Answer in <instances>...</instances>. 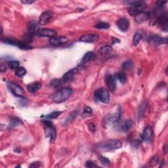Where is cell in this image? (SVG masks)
I'll return each mask as SVG.
<instances>
[{"label":"cell","instance_id":"3","mask_svg":"<svg viewBox=\"0 0 168 168\" xmlns=\"http://www.w3.org/2000/svg\"><path fill=\"white\" fill-rule=\"evenodd\" d=\"M122 142L118 140V139H112L106 140V141H104L99 144V146L101 148H108L110 150H117L120 148H122Z\"/></svg>","mask_w":168,"mask_h":168},{"label":"cell","instance_id":"40","mask_svg":"<svg viewBox=\"0 0 168 168\" xmlns=\"http://www.w3.org/2000/svg\"><path fill=\"white\" fill-rule=\"evenodd\" d=\"M34 1H32V0H23V1H20V3L23 4H32L34 3Z\"/></svg>","mask_w":168,"mask_h":168},{"label":"cell","instance_id":"24","mask_svg":"<svg viewBox=\"0 0 168 168\" xmlns=\"http://www.w3.org/2000/svg\"><path fill=\"white\" fill-rule=\"evenodd\" d=\"M2 41L4 42L5 43L11 45V46H18V45H19V43H20V41L17 40V39H15L13 38H6L4 39H2Z\"/></svg>","mask_w":168,"mask_h":168},{"label":"cell","instance_id":"21","mask_svg":"<svg viewBox=\"0 0 168 168\" xmlns=\"http://www.w3.org/2000/svg\"><path fill=\"white\" fill-rule=\"evenodd\" d=\"M132 125H133L132 120H127L123 123L122 127H121V130H122L123 132H127V131L130 130V129L132 127Z\"/></svg>","mask_w":168,"mask_h":168},{"label":"cell","instance_id":"9","mask_svg":"<svg viewBox=\"0 0 168 168\" xmlns=\"http://www.w3.org/2000/svg\"><path fill=\"white\" fill-rule=\"evenodd\" d=\"M36 35L40 37H43V38H51L52 37H55L57 35V32L56 31L54 30H51V29H39L38 31L37 32Z\"/></svg>","mask_w":168,"mask_h":168},{"label":"cell","instance_id":"2","mask_svg":"<svg viewBox=\"0 0 168 168\" xmlns=\"http://www.w3.org/2000/svg\"><path fill=\"white\" fill-rule=\"evenodd\" d=\"M45 129V135L46 137H48L51 142H53L56 139V130L52 125V123L49 120H43Z\"/></svg>","mask_w":168,"mask_h":168},{"label":"cell","instance_id":"6","mask_svg":"<svg viewBox=\"0 0 168 168\" xmlns=\"http://www.w3.org/2000/svg\"><path fill=\"white\" fill-rule=\"evenodd\" d=\"M7 88L9 91L17 97H22L24 94V91L20 86L17 85L13 81H9L7 83Z\"/></svg>","mask_w":168,"mask_h":168},{"label":"cell","instance_id":"32","mask_svg":"<svg viewBox=\"0 0 168 168\" xmlns=\"http://www.w3.org/2000/svg\"><path fill=\"white\" fill-rule=\"evenodd\" d=\"M122 66L123 68H125V69H131V68H133V62L131 61V60H126L122 64Z\"/></svg>","mask_w":168,"mask_h":168},{"label":"cell","instance_id":"31","mask_svg":"<svg viewBox=\"0 0 168 168\" xmlns=\"http://www.w3.org/2000/svg\"><path fill=\"white\" fill-rule=\"evenodd\" d=\"M20 63L18 60H13L9 62V66L10 68H11L12 70H16L17 68L19 67Z\"/></svg>","mask_w":168,"mask_h":168},{"label":"cell","instance_id":"12","mask_svg":"<svg viewBox=\"0 0 168 168\" xmlns=\"http://www.w3.org/2000/svg\"><path fill=\"white\" fill-rule=\"evenodd\" d=\"M52 17V14L51 11H45L40 15L39 18L38 24L41 26L46 25L49 22Z\"/></svg>","mask_w":168,"mask_h":168},{"label":"cell","instance_id":"37","mask_svg":"<svg viewBox=\"0 0 168 168\" xmlns=\"http://www.w3.org/2000/svg\"><path fill=\"white\" fill-rule=\"evenodd\" d=\"M88 128H89V130L91 131L92 133H94L95 132V131L97 130V127H96V125L94 124L93 123H90L88 125Z\"/></svg>","mask_w":168,"mask_h":168},{"label":"cell","instance_id":"7","mask_svg":"<svg viewBox=\"0 0 168 168\" xmlns=\"http://www.w3.org/2000/svg\"><path fill=\"white\" fill-rule=\"evenodd\" d=\"M146 7V4L144 2L141 3L140 4L135 5H131L130 7L128 8V13L131 16H134L135 17L136 15L139 13L143 12V10Z\"/></svg>","mask_w":168,"mask_h":168},{"label":"cell","instance_id":"25","mask_svg":"<svg viewBox=\"0 0 168 168\" xmlns=\"http://www.w3.org/2000/svg\"><path fill=\"white\" fill-rule=\"evenodd\" d=\"M93 114V110L91 107H89V106H86L85 108H84L83 113L81 114V116H82V117L85 118H88V117H90Z\"/></svg>","mask_w":168,"mask_h":168},{"label":"cell","instance_id":"19","mask_svg":"<svg viewBox=\"0 0 168 168\" xmlns=\"http://www.w3.org/2000/svg\"><path fill=\"white\" fill-rule=\"evenodd\" d=\"M41 88L40 83L36 81V82L32 83L27 85L28 91L31 93H35L36 91H38Z\"/></svg>","mask_w":168,"mask_h":168},{"label":"cell","instance_id":"5","mask_svg":"<svg viewBox=\"0 0 168 168\" xmlns=\"http://www.w3.org/2000/svg\"><path fill=\"white\" fill-rule=\"evenodd\" d=\"M94 97L103 103H108L110 101L109 91L106 88H102L98 89L94 92Z\"/></svg>","mask_w":168,"mask_h":168},{"label":"cell","instance_id":"11","mask_svg":"<svg viewBox=\"0 0 168 168\" xmlns=\"http://www.w3.org/2000/svg\"><path fill=\"white\" fill-rule=\"evenodd\" d=\"M68 39L65 36L52 37L49 39V43L52 46H60L68 42Z\"/></svg>","mask_w":168,"mask_h":168},{"label":"cell","instance_id":"36","mask_svg":"<svg viewBox=\"0 0 168 168\" xmlns=\"http://www.w3.org/2000/svg\"><path fill=\"white\" fill-rule=\"evenodd\" d=\"M99 160L101 161V162L102 163V164H103V165H109L110 164V160L106 157L100 156L99 157Z\"/></svg>","mask_w":168,"mask_h":168},{"label":"cell","instance_id":"26","mask_svg":"<svg viewBox=\"0 0 168 168\" xmlns=\"http://www.w3.org/2000/svg\"><path fill=\"white\" fill-rule=\"evenodd\" d=\"M26 74V70L25 68L22 66H19L15 70V74L17 75L18 77L22 78L24 76H25Z\"/></svg>","mask_w":168,"mask_h":168},{"label":"cell","instance_id":"38","mask_svg":"<svg viewBox=\"0 0 168 168\" xmlns=\"http://www.w3.org/2000/svg\"><path fill=\"white\" fill-rule=\"evenodd\" d=\"M85 166L87 167H97V165L95 164V163H94V162L91 161V160H89V161L86 162Z\"/></svg>","mask_w":168,"mask_h":168},{"label":"cell","instance_id":"28","mask_svg":"<svg viewBox=\"0 0 168 168\" xmlns=\"http://www.w3.org/2000/svg\"><path fill=\"white\" fill-rule=\"evenodd\" d=\"M63 81L62 80H60V79H54L52 80L51 82V86L52 87L54 88H59V86H60L62 84Z\"/></svg>","mask_w":168,"mask_h":168},{"label":"cell","instance_id":"34","mask_svg":"<svg viewBox=\"0 0 168 168\" xmlns=\"http://www.w3.org/2000/svg\"><path fill=\"white\" fill-rule=\"evenodd\" d=\"M76 115H77V113H76V111L71 113L70 115L68 116V117L66 118V120H65V123H68L72 122V121L76 118Z\"/></svg>","mask_w":168,"mask_h":168},{"label":"cell","instance_id":"1","mask_svg":"<svg viewBox=\"0 0 168 168\" xmlns=\"http://www.w3.org/2000/svg\"><path fill=\"white\" fill-rule=\"evenodd\" d=\"M72 93V89L70 88H63L52 94L51 99L53 102L57 103L64 102L68 99L70 98L71 94Z\"/></svg>","mask_w":168,"mask_h":168},{"label":"cell","instance_id":"35","mask_svg":"<svg viewBox=\"0 0 168 168\" xmlns=\"http://www.w3.org/2000/svg\"><path fill=\"white\" fill-rule=\"evenodd\" d=\"M159 161V158L158 156H154L151 158L150 161V164L151 166H155Z\"/></svg>","mask_w":168,"mask_h":168},{"label":"cell","instance_id":"22","mask_svg":"<svg viewBox=\"0 0 168 168\" xmlns=\"http://www.w3.org/2000/svg\"><path fill=\"white\" fill-rule=\"evenodd\" d=\"M112 51V47L110 46H105L102 47V48L99 50V54L104 56V55H106L110 54V52Z\"/></svg>","mask_w":168,"mask_h":168},{"label":"cell","instance_id":"10","mask_svg":"<svg viewBox=\"0 0 168 168\" xmlns=\"http://www.w3.org/2000/svg\"><path fill=\"white\" fill-rule=\"evenodd\" d=\"M99 35L96 34H87L80 37L79 40L84 43H94L98 41Z\"/></svg>","mask_w":168,"mask_h":168},{"label":"cell","instance_id":"33","mask_svg":"<svg viewBox=\"0 0 168 168\" xmlns=\"http://www.w3.org/2000/svg\"><path fill=\"white\" fill-rule=\"evenodd\" d=\"M142 39V36L141 34H139V33H136L135 34V35H134L133 37V43L135 46H136V45H138L139 41H141V39Z\"/></svg>","mask_w":168,"mask_h":168},{"label":"cell","instance_id":"30","mask_svg":"<svg viewBox=\"0 0 168 168\" xmlns=\"http://www.w3.org/2000/svg\"><path fill=\"white\" fill-rule=\"evenodd\" d=\"M21 123H22L21 120H20L19 119H18V118H13V119L10 120V127H16V126L21 124Z\"/></svg>","mask_w":168,"mask_h":168},{"label":"cell","instance_id":"14","mask_svg":"<svg viewBox=\"0 0 168 168\" xmlns=\"http://www.w3.org/2000/svg\"><path fill=\"white\" fill-rule=\"evenodd\" d=\"M105 83L110 91H114L116 90V80L114 78V76L111 74H108L105 76Z\"/></svg>","mask_w":168,"mask_h":168},{"label":"cell","instance_id":"39","mask_svg":"<svg viewBox=\"0 0 168 168\" xmlns=\"http://www.w3.org/2000/svg\"><path fill=\"white\" fill-rule=\"evenodd\" d=\"M40 166V163L38 162H33L32 164H31L30 165V167H38Z\"/></svg>","mask_w":168,"mask_h":168},{"label":"cell","instance_id":"29","mask_svg":"<svg viewBox=\"0 0 168 168\" xmlns=\"http://www.w3.org/2000/svg\"><path fill=\"white\" fill-rule=\"evenodd\" d=\"M62 112H60V111L52 112L51 113H50L49 114L47 115L46 118H47V119H55V118L59 117V116L62 114Z\"/></svg>","mask_w":168,"mask_h":168},{"label":"cell","instance_id":"8","mask_svg":"<svg viewBox=\"0 0 168 168\" xmlns=\"http://www.w3.org/2000/svg\"><path fill=\"white\" fill-rule=\"evenodd\" d=\"M153 130H152L151 126H147L144 129L143 134H142V138L144 141L146 142V143H151L152 139H153Z\"/></svg>","mask_w":168,"mask_h":168},{"label":"cell","instance_id":"23","mask_svg":"<svg viewBox=\"0 0 168 168\" xmlns=\"http://www.w3.org/2000/svg\"><path fill=\"white\" fill-rule=\"evenodd\" d=\"M114 76L115 80H118L120 83H125L126 82V76L122 72L116 73L114 76Z\"/></svg>","mask_w":168,"mask_h":168},{"label":"cell","instance_id":"17","mask_svg":"<svg viewBox=\"0 0 168 168\" xmlns=\"http://www.w3.org/2000/svg\"><path fill=\"white\" fill-rule=\"evenodd\" d=\"M130 21L126 18H121L117 22V26L119 30L122 32H126L130 28Z\"/></svg>","mask_w":168,"mask_h":168},{"label":"cell","instance_id":"41","mask_svg":"<svg viewBox=\"0 0 168 168\" xmlns=\"http://www.w3.org/2000/svg\"><path fill=\"white\" fill-rule=\"evenodd\" d=\"M112 42H113V43H120V39H118V38H112Z\"/></svg>","mask_w":168,"mask_h":168},{"label":"cell","instance_id":"27","mask_svg":"<svg viewBox=\"0 0 168 168\" xmlns=\"http://www.w3.org/2000/svg\"><path fill=\"white\" fill-rule=\"evenodd\" d=\"M94 28L97 29H108L110 28V24L108 23L103 21H100L94 26Z\"/></svg>","mask_w":168,"mask_h":168},{"label":"cell","instance_id":"18","mask_svg":"<svg viewBox=\"0 0 168 168\" xmlns=\"http://www.w3.org/2000/svg\"><path fill=\"white\" fill-rule=\"evenodd\" d=\"M150 18V14L147 12L143 11L138 15H136L135 17V20L136 23L141 24L143 22H146Z\"/></svg>","mask_w":168,"mask_h":168},{"label":"cell","instance_id":"20","mask_svg":"<svg viewBox=\"0 0 168 168\" xmlns=\"http://www.w3.org/2000/svg\"><path fill=\"white\" fill-rule=\"evenodd\" d=\"M95 58H96V55L94 54L93 52L89 51L88 52H86L85 55H84L83 57L82 58L81 62L86 63L89 61H91V60H94Z\"/></svg>","mask_w":168,"mask_h":168},{"label":"cell","instance_id":"16","mask_svg":"<svg viewBox=\"0 0 168 168\" xmlns=\"http://www.w3.org/2000/svg\"><path fill=\"white\" fill-rule=\"evenodd\" d=\"M78 73V68H73L72 70H70L68 72H67L65 74L62 76V78L61 80H62L63 83L64 82H68V81H72L76 75Z\"/></svg>","mask_w":168,"mask_h":168},{"label":"cell","instance_id":"15","mask_svg":"<svg viewBox=\"0 0 168 168\" xmlns=\"http://www.w3.org/2000/svg\"><path fill=\"white\" fill-rule=\"evenodd\" d=\"M148 41L155 46H159L163 43H167V38H163L162 37L157 35H152L149 37Z\"/></svg>","mask_w":168,"mask_h":168},{"label":"cell","instance_id":"13","mask_svg":"<svg viewBox=\"0 0 168 168\" xmlns=\"http://www.w3.org/2000/svg\"><path fill=\"white\" fill-rule=\"evenodd\" d=\"M157 22L160 26V27L162 28L163 30L165 32L167 31V22H168V18L167 15L166 13H163L161 15H159L158 18Z\"/></svg>","mask_w":168,"mask_h":168},{"label":"cell","instance_id":"4","mask_svg":"<svg viewBox=\"0 0 168 168\" xmlns=\"http://www.w3.org/2000/svg\"><path fill=\"white\" fill-rule=\"evenodd\" d=\"M121 116V110L120 108L118 110L117 112L112 113V114H108L105 116L102 122V125L104 127H108L110 125H112V123L117 122L120 120Z\"/></svg>","mask_w":168,"mask_h":168}]
</instances>
